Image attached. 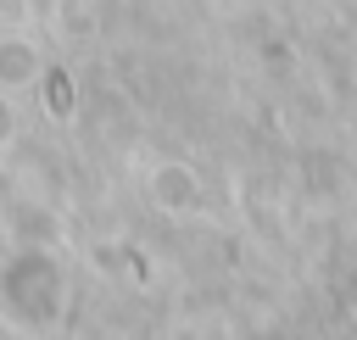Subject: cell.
<instances>
[{
    "mask_svg": "<svg viewBox=\"0 0 357 340\" xmlns=\"http://www.w3.org/2000/svg\"><path fill=\"white\" fill-rule=\"evenodd\" d=\"M67 312V273L50 251L17 245L0 262V323L17 334H45Z\"/></svg>",
    "mask_w": 357,
    "mask_h": 340,
    "instance_id": "cell-1",
    "label": "cell"
},
{
    "mask_svg": "<svg viewBox=\"0 0 357 340\" xmlns=\"http://www.w3.org/2000/svg\"><path fill=\"white\" fill-rule=\"evenodd\" d=\"M39 72H45L39 45L22 39V33H6V39H0V95H22V89H33Z\"/></svg>",
    "mask_w": 357,
    "mask_h": 340,
    "instance_id": "cell-2",
    "label": "cell"
}]
</instances>
